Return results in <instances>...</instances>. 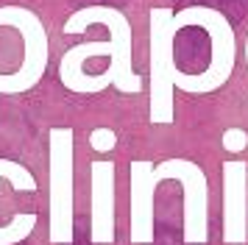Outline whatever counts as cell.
I'll use <instances>...</instances> for the list:
<instances>
[{
	"label": "cell",
	"mask_w": 248,
	"mask_h": 245,
	"mask_svg": "<svg viewBox=\"0 0 248 245\" xmlns=\"http://www.w3.org/2000/svg\"><path fill=\"white\" fill-rule=\"evenodd\" d=\"M223 240L229 245L248 240V165L243 159L223 165Z\"/></svg>",
	"instance_id": "obj_3"
},
{
	"label": "cell",
	"mask_w": 248,
	"mask_h": 245,
	"mask_svg": "<svg viewBox=\"0 0 248 245\" xmlns=\"http://www.w3.org/2000/svg\"><path fill=\"white\" fill-rule=\"evenodd\" d=\"M92 145H95L98 151H106V148H112V145H114V134L112 131H95Z\"/></svg>",
	"instance_id": "obj_8"
},
{
	"label": "cell",
	"mask_w": 248,
	"mask_h": 245,
	"mask_svg": "<svg viewBox=\"0 0 248 245\" xmlns=\"http://www.w3.org/2000/svg\"><path fill=\"white\" fill-rule=\"evenodd\" d=\"M223 145L229 148V151H240V148L246 145V134H240V131H229V134H226V139H223Z\"/></svg>",
	"instance_id": "obj_9"
},
{
	"label": "cell",
	"mask_w": 248,
	"mask_h": 245,
	"mask_svg": "<svg viewBox=\"0 0 248 245\" xmlns=\"http://www.w3.org/2000/svg\"><path fill=\"white\" fill-rule=\"evenodd\" d=\"M206 3H217V6H237V9H240V6H243V9H246V3H243V0H206Z\"/></svg>",
	"instance_id": "obj_10"
},
{
	"label": "cell",
	"mask_w": 248,
	"mask_h": 245,
	"mask_svg": "<svg viewBox=\"0 0 248 245\" xmlns=\"http://www.w3.org/2000/svg\"><path fill=\"white\" fill-rule=\"evenodd\" d=\"M114 33H117V42L120 45H128V33H125V25H123V17L114 11ZM125 61H128V50L125 47H117L114 50V67H112V73H114V81H120V73H123V67Z\"/></svg>",
	"instance_id": "obj_7"
},
{
	"label": "cell",
	"mask_w": 248,
	"mask_h": 245,
	"mask_svg": "<svg viewBox=\"0 0 248 245\" xmlns=\"http://www.w3.org/2000/svg\"><path fill=\"white\" fill-rule=\"evenodd\" d=\"M17 162L12 159H0V176H6V173H12L17 170ZM36 226V214H14L12 226H0V245H17L23 243L28 234L34 231Z\"/></svg>",
	"instance_id": "obj_6"
},
{
	"label": "cell",
	"mask_w": 248,
	"mask_h": 245,
	"mask_svg": "<svg viewBox=\"0 0 248 245\" xmlns=\"http://www.w3.org/2000/svg\"><path fill=\"white\" fill-rule=\"evenodd\" d=\"M131 243L145 245L154 243V195H156L159 178L156 167L148 159L131 162Z\"/></svg>",
	"instance_id": "obj_4"
},
{
	"label": "cell",
	"mask_w": 248,
	"mask_h": 245,
	"mask_svg": "<svg viewBox=\"0 0 248 245\" xmlns=\"http://www.w3.org/2000/svg\"><path fill=\"white\" fill-rule=\"evenodd\" d=\"M156 178H173L184 189V243L203 245L209 240V184L203 170L187 159H165L156 167Z\"/></svg>",
	"instance_id": "obj_1"
},
{
	"label": "cell",
	"mask_w": 248,
	"mask_h": 245,
	"mask_svg": "<svg viewBox=\"0 0 248 245\" xmlns=\"http://www.w3.org/2000/svg\"><path fill=\"white\" fill-rule=\"evenodd\" d=\"M50 243H73V139L70 131L50 134Z\"/></svg>",
	"instance_id": "obj_2"
},
{
	"label": "cell",
	"mask_w": 248,
	"mask_h": 245,
	"mask_svg": "<svg viewBox=\"0 0 248 245\" xmlns=\"http://www.w3.org/2000/svg\"><path fill=\"white\" fill-rule=\"evenodd\" d=\"M92 243H114V165L106 159L92 165Z\"/></svg>",
	"instance_id": "obj_5"
}]
</instances>
